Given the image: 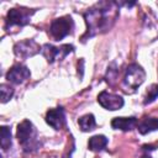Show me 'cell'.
Listing matches in <instances>:
<instances>
[{"label":"cell","instance_id":"7a4b0ae2","mask_svg":"<svg viewBox=\"0 0 158 158\" xmlns=\"http://www.w3.org/2000/svg\"><path fill=\"white\" fill-rule=\"evenodd\" d=\"M17 139L20 144L23 147L26 152H31L37 148L38 141H37V133L33 127V125L28 121L25 120L17 126Z\"/></svg>","mask_w":158,"mask_h":158},{"label":"cell","instance_id":"277c9868","mask_svg":"<svg viewBox=\"0 0 158 158\" xmlns=\"http://www.w3.org/2000/svg\"><path fill=\"white\" fill-rule=\"evenodd\" d=\"M73 27H74V23H73L72 17L70 16H64V17L56 19L51 23L49 31H51V35L53 36V38L56 41H60L72 32Z\"/></svg>","mask_w":158,"mask_h":158},{"label":"cell","instance_id":"e0dca14e","mask_svg":"<svg viewBox=\"0 0 158 158\" xmlns=\"http://www.w3.org/2000/svg\"><path fill=\"white\" fill-rule=\"evenodd\" d=\"M158 96V84L156 85H152L151 89L148 90L147 93V96H146V100H144V104H149L152 101H154Z\"/></svg>","mask_w":158,"mask_h":158},{"label":"cell","instance_id":"2e32d148","mask_svg":"<svg viewBox=\"0 0 158 158\" xmlns=\"http://www.w3.org/2000/svg\"><path fill=\"white\" fill-rule=\"evenodd\" d=\"M0 90H1V101L2 102L9 101L12 98V95H14V89L11 86L6 85V84H1Z\"/></svg>","mask_w":158,"mask_h":158},{"label":"cell","instance_id":"9a60e30c","mask_svg":"<svg viewBox=\"0 0 158 158\" xmlns=\"http://www.w3.org/2000/svg\"><path fill=\"white\" fill-rule=\"evenodd\" d=\"M0 142H1L2 149H7L11 146V131L6 126L1 127V141Z\"/></svg>","mask_w":158,"mask_h":158},{"label":"cell","instance_id":"3957f363","mask_svg":"<svg viewBox=\"0 0 158 158\" xmlns=\"http://www.w3.org/2000/svg\"><path fill=\"white\" fill-rule=\"evenodd\" d=\"M144 78H146L144 70L138 64L132 63L126 69L125 78H123V86L126 88L127 91H128V89L135 90L143 83Z\"/></svg>","mask_w":158,"mask_h":158},{"label":"cell","instance_id":"ba28073f","mask_svg":"<svg viewBox=\"0 0 158 158\" xmlns=\"http://www.w3.org/2000/svg\"><path fill=\"white\" fill-rule=\"evenodd\" d=\"M40 46L32 41V40H26V41H22V42H19L15 44L14 47V51H15V54L20 58H28V57H32L35 54H37L40 52Z\"/></svg>","mask_w":158,"mask_h":158},{"label":"cell","instance_id":"8fae6325","mask_svg":"<svg viewBox=\"0 0 158 158\" xmlns=\"http://www.w3.org/2000/svg\"><path fill=\"white\" fill-rule=\"evenodd\" d=\"M111 126L115 130L131 131L137 126V118L136 117H115L111 121Z\"/></svg>","mask_w":158,"mask_h":158},{"label":"cell","instance_id":"5b68a950","mask_svg":"<svg viewBox=\"0 0 158 158\" xmlns=\"http://www.w3.org/2000/svg\"><path fill=\"white\" fill-rule=\"evenodd\" d=\"M73 51V46L72 44H63L62 47H54L52 44H44L41 49L42 54L46 57V59L52 63L54 62V59L57 58H64L68 53H70Z\"/></svg>","mask_w":158,"mask_h":158},{"label":"cell","instance_id":"8992f818","mask_svg":"<svg viewBox=\"0 0 158 158\" xmlns=\"http://www.w3.org/2000/svg\"><path fill=\"white\" fill-rule=\"evenodd\" d=\"M31 14L27 9H11L7 12L6 27L9 26H25L30 22Z\"/></svg>","mask_w":158,"mask_h":158},{"label":"cell","instance_id":"9c48e42d","mask_svg":"<svg viewBox=\"0 0 158 158\" xmlns=\"http://www.w3.org/2000/svg\"><path fill=\"white\" fill-rule=\"evenodd\" d=\"M30 78V69L22 64L14 65L6 74V79L14 84H22Z\"/></svg>","mask_w":158,"mask_h":158},{"label":"cell","instance_id":"5bb4252c","mask_svg":"<svg viewBox=\"0 0 158 158\" xmlns=\"http://www.w3.org/2000/svg\"><path fill=\"white\" fill-rule=\"evenodd\" d=\"M78 123H79L81 131H84V132L91 131V130H94V127L96 126L95 117H94V115H91V114H88V115H84L83 117H80L79 121H78Z\"/></svg>","mask_w":158,"mask_h":158},{"label":"cell","instance_id":"52a82bcc","mask_svg":"<svg viewBox=\"0 0 158 158\" xmlns=\"http://www.w3.org/2000/svg\"><path fill=\"white\" fill-rule=\"evenodd\" d=\"M98 101L104 109L111 110V111L118 110L123 106V99L120 95L111 94L107 91H101L98 96Z\"/></svg>","mask_w":158,"mask_h":158},{"label":"cell","instance_id":"30bf717a","mask_svg":"<svg viewBox=\"0 0 158 158\" xmlns=\"http://www.w3.org/2000/svg\"><path fill=\"white\" fill-rule=\"evenodd\" d=\"M46 122L54 130H60L65 123V116L62 107L52 109L46 115Z\"/></svg>","mask_w":158,"mask_h":158},{"label":"cell","instance_id":"4fadbf2b","mask_svg":"<svg viewBox=\"0 0 158 158\" xmlns=\"http://www.w3.org/2000/svg\"><path fill=\"white\" fill-rule=\"evenodd\" d=\"M156 130H158V118H154V117L144 118L138 125V131L142 135H146V133L152 132V131H156Z\"/></svg>","mask_w":158,"mask_h":158},{"label":"cell","instance_id":"7c38bea8","mask_svg":"<svg viewBox=\"0 0 158 158\" xmlns=\"http://www.w3.org/2000/svg\"><path fill=\"white\" fill-rule=\"evenodd\" d=\"M107 142H109V139H107L105 136H102V135H96V136H93V137L89 139L88 146H89V149H90V151H93V152H100V151H102V149L106 147Z\"/></svg>","mask_w":158,"mask_h":158},{"label":"cell","instance_id":"6da1fadb","mask_svg":"<svg viewBox=\"0 0 158 158\" xmlns=\"http://www.w3.org/2000/svg\"><path fill=\"white\" fill-rule=\"evenodd\" d=\"M114 4L112 2H101L98 4L96 7H93L90 10H88L84 14V17L86 20V25H88V32L86 36L91 37L101 31L107 30L111 25L109 23V21H114L115 17H110L111 12H115V9H110Z\"/></svg>","mask_w":158,"mask_h":158}]
</instances>
